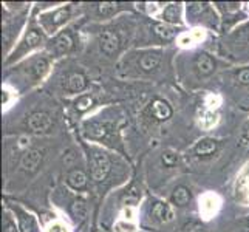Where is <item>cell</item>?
<instances>
[{
    "label": "cell",
    "mask_w": 249,
    "mask_h": 232,
    "mask_svg": "<svg viewBox=\"0 0 249 232\" xmlns=\"http://www.w3.org/2000/svg\"><path fill=\"white\" fill-rule=\"evenodd\" d=\"M243 229H245V232H249V217L243 220Z\"/></svg>",
    "instance_id": "83f0119b"
},
{
    "label": "cell",
    "mask_w": 249,
    "mask_h": 232,
    "mask_svg": "<svg viewBox=\"0 0 249 232\" xmlns=\"http://www.w3.org/2000/svg\"><path fill=\"white\" fill-rule=\"evenodd\" d=\"M85 149H87V172L91 183L96 186L106 184L113 172L111 155L98 145H87Z\"/></svg>",
    "instance_id": "3957f363"
},
{
    "label": "cell",
    "mask_w": 249,
    "mask_h": 232,
    "mask_svg": "<svg viewBox=\"0 0 249 232\" xmlns=\"http://www.w3.org/2000/svg\"><path fill=\"white\" fill-rule=\"evenodd\" d=\"M73 11H74V6L71 3L61 5L57 8H53V10L40 13L37 23L42 27V30L47 33V36H56V34L61 31V28L65 27V25L73 19Z\"/></svg>",
    "instance_id": "5b68a950"
},
{
    "label": "cell",
    "mask_w": 249,
    "mask_h": 232,
    "mask_svg": "<svg viewBox=\"0 0 249 232\" xmlns=\"http://www.w3.org/2000/svg\"><path fill=\"white\" fill-rule=\"evenodd\" d=\"M54 124V116L45 110H34L25 118V128L34 135H44L51 130Z\"/></svg>",
    "instance_id": "9c48e42d"
},
{
    "label": "cell",
    "mask_w": 249,
    "mask_h": 232,
    "mask_svg": "<svg viewBox=\"0 0 249 232\" xmlns=\"http://www.w3.org/2000/svg\"><path fill=\"white\" fill-rule=\"evenodd\" d=\"M179 232H208V229L198 220H187L179 229Z\"/></svg>",
    "instance_id": "d4e9b609"
},
{
    "label": "cell",
    "mask_w": 249,
    "mask_h": 232,
    "mask_svg": "<svg viewBox=\"0 0 249 232\" xmlns=\"http://www.w3.org/2000/svg\"><path fill=\"white\" fill-rule=\"evenodd\" d=\"M149 217L155 223H169L174 218V211L166 201L152 200L149 206Z\"/></svg>",
    "instance_id": "e0dca14e"
},
{
    "label": "cell",
    "mask_w": 249,
    "mask_h": 232,
    "mask_svg": "<svg viewBox=\"0 0 249 232\" xmlns=\"http://www.w3.org/2000/svg\"><path fill=\"white\" fill-rule=\"evenodd\" d=\"M10 211L16 215L19 232H37L39 231L37 221L34 218L33 214L25 211L23 208H20V206H13V204H10Z\"/></svg>",
    "instance_id": "2e32d148"
},
{
    "label": "cell",
    "mask_w": 249,
    "mask_h": 232,
    "mask_svg": "<svg viewBox=\"0 0 249 232\" xmlns=\"http://www.w3.org/2000/svg\"><path fill=\"white\" fill-rule=\"evenodd\" d=\"M132 10L130 3H123V2H98L90 5V11L94 19L98 20H108L116 14Z\"/></svg>",
    "instance_id": "8fae6325"
},
{
    "label": "cell",
    "mask_w": 249,
    "mask_h": 232,
    "mask_svg": "<svg viewBox=\"0 0 249 232\" xmlns=\"http://www.w3.org/2000/svg\"><path fill=\"white\" fill-rule=\"evenodd\" d=\"M44 158H45V155L40 149L30 147L22 153V157L19 160V167L25 175H30V177L36 175L42 166V162H44Z\"/></svg>",
    "instance_id": "7c38bea8"
},
{
    "label": "cell",
    "mask_w": 249,
    "mask_h": 232,
    "mask_svg": "<svg viewBox=\"0 0 249 232\" xmlns=\"http://www.w3.org/2000/svg\"><path fill=\"white\" fill-rule=\"evenodd\" d=\"M231 81L234 82L235 87H245L249 89V65L240 67L231 73Z\"/></svg>",
    "instance_id": "44dd1931"
},
{
    "label": "cell",
    "mask_w": 249,
    "mask_h": 232,
    "mask_svg": "<svg viewBox=\"0 0 249 232\" xmlns=\"http://www.w3.org/2000/svg\"><path fill=\"white\" fill-rule=\"evenodd\" d=\"M90 79L82 70H74L70 71L64 79L62 89L67 94H84V91L89 89Z\"/></svg>",
    "instance_id": "5bb4252c"
},
{
    "label": "cell",
    "mask_w": 249,
    "mask_h": 232,
    "mask_svg": "<svg viewBox=\"0 0 249 232\" xmlns=\"http://www.w3.org/2000/svg\"><path fill=\"white\" fill-rule=\"evenodd\" d=\"M74 106H76V110H79L81 113H84V111L90 110V107L93 106V98L90 96V94H85V93L79 94L74 101Z\"/></svg>",
    "instance_id": "603a6c76"
},
{
    "label": "cell",
    "mask_w": 249,
    "mask_h": 232,
    "mask_svg": "<svg viewBox=\"0 0 249 232\" xmlns=\"http://www.w3.org/2000/svg\"><path fill=\"white\" fill-rule=\"evenodd\" d=\"M2 225H3V231L2 232H19V226L16 225L14 217H11L10 209H5Z\"/></svg>",
    "instance_id": "cb8c5ba5"
},
{
    "label": "cell",
    "mask_w": 249,
    "mask_h": 232,
    "mask_svg": "<svg viewBox=\"0 0 249 232\" xmlns=\"http://www.w3.org/2000/svg\"><path fill=\"white\" fill-rule=\"evenodd\" d=\"M192 191L184 184H178L177 187H174V191L170 194V203L177 206V208H187L192 203Z\"/></svg>",
    "instance_id": "ffe728a7"
},
{
    "label": "cell",
    "mask_w": 249,
    "mask_h": 232,
    "mask_svg": "<svg viewBox=\"0 0 249 232\" xmlns=\"http://www.w3.org/2000/svg\"><path fill=\"white\" fill-rule=\"evenodd\" d=\"M178 153L174 150H164L161 155V162L164 164L166 167H175L178 164Z\"/></svg>",
    "instance_id": "484cf974"
},
{
    "label": "cell",
    "mask_w": 249,
    "mask_h": 232,
    "mask_svg": "<svg viewBox=\"0 0 249 232\" xmlns=\"http://www.w3.org/2000/svg\"><path fill=\"white\" fill-rule=\"evenodd\" d=\"M164 61V51L161 48H142L125 54L118 65L121 76L125 77H150L157 74Z\"/></svg>",
    "instance_id": "6da1fadb"
},
{
    "label": "cell",
    "mask_w": 249,
    "mask_h": 232,
    "mask_svg": "<svg viewBox=\"0 0 249 232\" xmlns=\"http://www.w3.org/2000/svg\"><path fill=\"white\" fill-rule=\"evenodd\" d=\"M192 68L196 76L204 79V77H211L217 71V61L212 54L206 53V51H200L192 59Z\"/></svg>",
    "instance_id": "9a60e30c"
},
{
    "label": "cell",
    "mask_w": 249,
    "mask_h": 232,
    "mask_svg": "<svg viewBox=\"0 0 249 232\" xmlns=\"http://www.w3.org/2000/svg\"><path fill=\"white\" fill-rule=\"evenodd\" d=\"M160 19L162 23L167 25H181L183 23V6L181 3H169L162 8V11L160 14Z\"/></svg>",
    "instance_id": "d6986e66"
},
{
    "label": "cell",
    "mask_w": 249,
    "mask_h": 232,
    "mask_svg": "<svg viewBox=\"0 0 249 232\" xmlns=\"http://www.w3.org/2000/svg\"><path fill=\"white\" fill-rule=\"evenodd\" d=\"M153 33L157 34V36L161 39V40H170L172 37H175L178 31H177V27H174V25H167V23H157L153 25Z\"/></svg>",
    "instance_id": "7402d4cb"
},
{
    "label": "cell",
    "mask_w": 249,
    "mask_h": 232,
    "mask_svg": "<svg viewBox=\"0 0 249 232\" xmlns=\"http://www.w3.org/2000/svg\"><path fill=\"white\" fill-rule=\"evenodd\" d=\"M48 44V39H47V33L42 30V27L39 23H36L34 20L30 22L28 28L25 30L22 39L19 40V44H17L13 51L10 54L6 56L5 59V65H11L17 61H20L25 56H28L31 51L34 50H39L44 45Z\"/></svg>",
    "instance_id": "7a4b0ae2"
},
{
    "label": "cell",
    "mask_w": 249,
    "mask_h": 232,
    "mask_svg": "<svg viewBox=\"0 0 249 232\" xmlns=\"http://www.w3.org/2000/svg\"><path fill=\"white\" fill-rule=\"evenodd\" d=\"M47 232H70V231H68V228L64 225V223L56 221V223H53V225L48 226Z\"/></svg>",
    "instance_id": "4316f807"
},
{
    "label": "cell",
    "mask_w": 249,
    "mask_h": 232,
    "mask_svg": "<svg viewBox=\"0 0 249 232\" xmlns=\"http://www.w3.org/2000/svg\"><path fill=\"white\" fill-rule=\"evenodd\" d=\"M98 45L99 51L106 57L113 59L119 56L124 48V39L116 27H104L98 33Z\"/></svg>",
    "instance_id": "ba28073f"
},
{
    "label": "cell",
    "mask_w": 249,
    "mask_h": 232,
    "mask_svg": "<svg viewBox=\"0 0 249 232\" xmlns=\"http://www.w3.org/2000/svg\"><path fill=\"white\" fill-rule=\"evenodd\" d=\"M78 44H79L78 33L74 31L73 27H67L48 40L47 44L48 56L54 59V57L71 54L78 50Z\"/></svg>",
    "instance_id": "8992f818"
},
{
    "label": "cell",
    "mask_w": 249,
    "mask_h": 232,
    "mask_svg": "<svg viewBox=\"0 0 249 232\" xmlns=\"http://www.w3.org/2000/svg\"><path fill=\"white\" fill-rule=\"evenodd\" d=\"M90 181L91 179H90L89 174L79 166L68 169L65 174V183H67L68 189H71V191L76 194L87 192L90 187Z\"/></svg>",
    "instance_id": "4fadbf2b"
},
{
    "label": "cell",
    "mask_w": 249,
    "mask_h": 232,
    "mask_svg": "<svg viewBox=\"0 0 249 232\" xmlns=\"http://www.w3.org/2000/svg\"><path fill=\"white\" fill-rule=\"evenodd\" d=\"M220 149V141L213 138H201L192 147V155L196 158H209L215 155Z\"/></svg>",
    "instance_id": "ac0fdd59"
},
{
    "label": "cell",
    "mask_w": 249,
    "mask_h": 232,
    "mask_svg": "<svg viewBox=\"0 0 249 232\" xmlns=\"http://www.w3.org/2000/svg\"><path fill=\"white\" fill-rule=\"evenodd\" d=\"M50 65H51V57L48 54H34L28 61H25L17 70L23 74L25 81L34 85L42 82V79L48 74Z\"/></svg>",
    "instance_id": "52a82bcc"
},
{
    "label": "cell",
    "mask_w": 249,
    "mask_h": 232,
    "mask_svg": "<svg viewBox=\"0 0 249 232\" xmlns=\"http://www.w3.org/2000/svg\"><path fill=\"white\" fill-rule=\"evenodd\" d=\"M85 138L96 141L101 144H107L111 147H116V144L121 143L119 140V127L115 121L110 119H89L84 124Z\"/></svg>",
    "instance_id": "277c9868"
},
{
    "label": "cell",
    "mask_w": 249,
    "mask_h": 232,
    "mask_svg": "<svg viewBox=\"0 0 249 232\" xmlns=\"http://www.w3.org/2000/svg\"><path fill=\"white\" fill-rule=\"evenodd\" d=\"M144 115L153 123H166L174 116V108L164 98H153L150 104L145 107Z\"/></svg>",
    "instance_id": "30bf717a"
}]
</instances>
